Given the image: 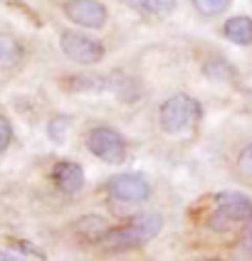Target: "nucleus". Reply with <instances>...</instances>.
<instances>
[{
  "mask_svg": "<svg viewBox=\"0 0 252 261\" xmlns=\"http://www.w3.org/2000/svg\"><path fill=\"white\" fill-rule=\"evenodd\" d=\"M163 229V217L156 215V212H148V215H139L133 217L129 224L124 227H109L104 237L97 242L104 251H131V249H139L148 244L156 234Z\"/></svg>",
  "mask_w": 252,
  "mask_h": 261,
  "instance_id": "f257e3e1",
  "label": "nucleus"
},
{
  "mask_svg": "<svg viewBox=\"0 0 252 261\" xmlns=\"http://www.w3.org/2000/svg\"><path fill=\"white\" fill-rule=\"evenodd\" d=\"M252 219V200L242 192H220L215 197V212L208 217V229L230 232L237 224Z\"/></svg>",
  "mask_w": 252,
  "mask_h": 261,
  "instance_id": "f03ea898",
  "label": "nucleus"
},
{
  "mask_svg": "<svg viewBox=\"0 0 252 261\" xmlns=\"http://www.w3.org/2000/svg\"><path fill=\"white\" fill-rule=\"evenodd\" d=\"M158 121H161V128L166 133L178 136L198 121V103L186 94H176V96L163 101L161 111H158Z\"/></svg>",
  "mask_w": 252,
  "mask_h": 261,
  "instance_id": "7ed1b4c3",
  "label": "nucleus"
},
{
  "mask_svg": "<svg viewBox=\"0 0 252 261\" xmlns=\"http://www.w3.org/2000/svg\"><path fill=\"white\" fill-rule=\"evenodd\" d=\"M87 148L91 155H97L99 160L109 163V165H117L126 160V141L119 130L109 128V126H97V128L89 130L87 136Z\"/></svg>",
  "mask_w": 252,
  "mask_h": 261,
  "instance_id": "20e7f679",
  "label": "nucleus"
},
{
  "mask_svg": "<svg viewBox=\"0 0 252 261\" xmlns=\"http://www.w3.org/2000/svg\"><path fill=\"white\" fill-rule=\"evenodd\" d=\"M59 47H62V52L72 59V62L87 64V67L102 62L104 52H106L99 40L87 37V35H82V32H77V30H64V32L59 35Z\"/></svg>",
  "mask_w": 252,
  "mask_h": 261,
  "instance_id": "39448f33",
  "label": "nucleus"
},
{
  "mask_svg": "<svg viewBox=\"0 0 252 261\" xmlns=\"http://www.w3.org/2000/svg\"><path fill=\"white\" fill-rule=\"evenodd\" d=\"M109 195L117 197L121 202H146L151 197V185L144 175L124 173L109 180Z\"/></svg>",
  "mask_w": 252,
  "mask_h": 261,
  "instance_id": "423d86ee",
  "label": "nucleus"
},
{
  "mask_svg": "<svg viewBox=\"0 0 252 261\" xmlns=\"http://www.w3.org/2000/svg\"><path fill=\"white\" fill-rule=\"evenodd\" d=\"M64 15L72 22L82 25V28H89V30L104 28L106 25V17H109L104 3H99V0H67L64 3Z\"/></svg>",
  "mask_w": 252,
  "mask_h": 261,
  "instance_id": "0eeeda50",
  "label": "nucleus"
},
{
  "mask_svg": "<svg viewBox=\"0 0 252 261\" xmlns=\"http://www.w3.org/2000/svg\"><path fill=\"white\" fill-rule=\"evenodd\" d=\"M55 185H57L59 192L64 195H77L79 190L84 188V170L79 163H72V160H62L55 165Z\"/></svg>",
  "mask_w": 252,
  "mask_h": 261,
  "instance_id": "6e6552de",
  "label": "nucleus"
},
{
  "mask_svg": "<svg viewBox=\"0 0 252 261\" xmlns=\"http://www.w3.org/2000/svg\"><path fill=\"white\" fill-rule=\"evenodd\" d=\"M222 35H225L230 42L240 44V47L252 44V17H247V15L230 17V20L222 25Z\"/></svg>",
  "mask_w": 252,
  "mask_h": 261,
  "instance_id": "1a4fd4ad",
  "label": "nucleus"
},
{
  "mask_svg": "<svg viewBox=\"0 0 252 261\" xmlns=\"http://www.w3.org/2000/svg\"><path fill=\"white\" fill-rule=\"evenodd\" d=\"M22 59V47L10 35H0V72H8L17 67V62Z\"/></svg>",
  "mask_w": 252,
  "mask_h": 261,
  "instance_id": "9d476101",
  "label": "nucleus"
},
{
  "mask_svg": "<svg viewBox=\"0 0 252 261\" xmlns=\"http://www.w3.org/2000/svg\"><path fill=\"white\" fill-rule=\"evenodd\" d=\"M77 234H82V237H87L91 242H99L104 237V232L109 229V222L102 217V215H87V217H82L77 222Z\"/></svg>",
  "mask_w": 252,
  "mask_h": 261,
  "instance_id": "9b49d317",
  "label": "nucleus"
},
{
  "mask_svg": "<svg viewBox=\"0 0 252 261\" xmlns=\"http://www.w3.org/2000/svg\"><path fill=\"white\" fill-rule=\"evenodd\" d=\"M203 72L210 76V79H215V82H233L235 79V69L225 62V59H210L205 62V67H203Z\"/></svg>",
  "mask_w": 252,
  "mask_h": 261,
  "instance_id": "f8f14e48",
  "label": "nucleus"
},
{
  "mask_svg": "<svg viewBox=\"0 0 252 261\" xmlns=\"http://www.w3.org/2000/svg\"><path fill=\"white\" fill-rule=\"evenodd\" d=\"M195 10L205 17H215V15H222L227 8H230V0H193Z\"/></svg>",
  "mask_w": 252,
  "mask_h": 261,
  "instance_id": "ddd939ff",
  "label": "nucleus"
},
{
  "mask_svg": "<svg viewBox=\"0 0 252 261\" xmlns=\"http://www.w3.org/2000/svg\"><path fill=\"white\" fill-rule=\"evenodd\" d=\"M141 8L156 17H166L176 10V0H141Z\"/></svg>",
  "mask_w": 252,
  "mask_h": 261,
  "instance_id": "4468645a",
  "label": "nucleus"
},
{
  "mask_svg": "<svg viewBox=\"0 0 252 261\" xmlns=\"http://www.w3.org/2000/svg\"><path fill=\"white\" fill-rule=\"evenodd\" d=\"M237 254L242 261H252V219H247L242 224V234L237 242Z\"/></svg>",
  "mask_w": 252,
  "mask_h": 261,
  "instance_id": "2eb2a0df",
  "label": "nucleus"
},
{
  "mask_svg": "<svg viewBox=\"0 0 252 261\" xmlns=\"http://www.w3.org/2000/svg\"><path fill=\"white\" fill-rule=\"evenodd\" d=\"M237 175L245 180V182H252V143L245 145L237 155V165H235Z\"/></svg>",
  "mask_w": 252,
  "mask_h": 261,
  "instance_id": "dca6fc26",
  "label": "nucleus"
},
{
  "mask_svg": "<svg viewBox=\"0 0 252 261\" xmlns=\"http://www.w3.org/2000/svg\"><path fill=\"white\" fill-rule=\"evenodd\" d=\"M10 141H13V126H10V121L0 114V153L10 145Z\"/></svg>",
  "mask_w": 252,
  "mask_h": 261,
  "instance_id": "f3484780",
  "label": "nucleus"
},
{
  "mask_svg": "<svg viewBox=\"0 0 252 261\" xmlns=\"http://www.w3.org/2000/svg\"><path fill=\"white\" fill-rule=\"evenodd\" d=\"M59 121H62L59 126H57V123H52V126H50V136H52L57 143H62V138H64V130L70 128V121H67V118H59Z\"/></svg>",
  "mask_w": 252,
  "mask_h": 261,
  "instance_id": "a211bd4d",
  "label": "nucleus"
},
{
  "mask_svg": "<svg viewBox=\"0 0 252 261\" xmlns=\"http://www.w3.org/2000/svg\"><path fill=\"white\" fill-rule=\"evenodd\" d=\"M121 3H126V5H131V8H141V0H121Z\"/></svg>",
  "mask_w": 252,
  "mask_h": 261,
  "instance_id": "6ab92c4d",
  "label": "nucleus"
},
{
  "mask_svg": "<svg viewBox=\"0 0 252 261\" xmlns=\"http://www.w3.org/2000/svg\"><path fill=\"white\" fill-rule=\"evenodd\" d=\"M0 261H20L17 256H10V254H0Z\"/></svg>",
  "mask_w": 252,
  "mask_h": 261,
  "instance_id": "aec40b11",
  "label": "nucleus"
},
{
  "mask_svg": "<svg viewBox=\"0 0 252 261\" xmlns=\"http://www.w3.org/2000/svg\"><path fill=\"white\" fill-rule=\"evenodd\" d=\"M205 261H222V259H205Z\"/></svg>",
  "mask_w": 252,
  "mask_h": 261,
  "instance_id": "412c9836",
  "label": "nucleus"
}]
</instances>
